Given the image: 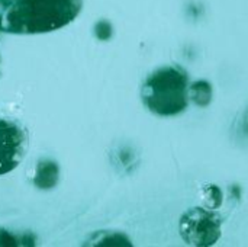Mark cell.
<instances>
[{
	"instance_id": "cell-1",
	"label": "cell",
	"mask_w": 248,
	"mask_h": 247,
	"mask_svg": "<svg viewBox=\"0 0 248 247\" xmlns=\"http://www.w3.org/2000/svg\"><path fill=\"white\" fill-rule=\"evenodd\" d=\"M81 9L83 0H0V32H52L71 23Z\"/></svg>"
},
{
	"instance_id": "cell-2",
	"label": "cell",
	"mask_w": 248,
	"mask_h": 247,
	"mask_svg": "<svg viewBox=\"0 0 248 247\" xmlns=\"http://www.w3.org/2000/svg\"><path fill=\"white\" fill-rule=\"evenodd\" d=\"M141 99L147 109L160 116L182 114L189 103V76L179 66H163L144 82Z\"/></svg>"
},
{
	"instance_id": "cell-3",
	"label": "cell",
	"mask_w": 248,
	"mask_h": 247,
	"mask_svg": "<svg viewBox=\"0 0 248 247\" xmlns=\"http://www.w3.org/2000/svg\"><path fill=\"white\" fill-rule=\"evenodd\" d=\"M222 217L208 208H189L179 223L180 236L189 246H212L221 237Z\"/></svg>"
},
{
	"instance_id": "cell-4",
	"label": "cell",
	"mask_w": 248,
	"mask_h": 247,
	"mask_svg": "<svg viewBox=\"0 0 248 247\" xmlns=\"http://www.w3.org/2000/svg\"><path fill=\"white\" fill-rule=\"evenodd\" d=\"M29 138L16 119L0 118V176L15 170L28 153Z\"/></svg>"
},
{
	"instance_id": "cell-5",
	"label": "cell",
	"mask_w": 248,
	"mask_h": 247,
	"mask_svg": "<svg viewBox=\"0 0 248 247\" xmlns=\"http://www.w3.org/2000/svg\"><path fill=\"white\" fill-rule=\"evenodd\" d=\"M60 178V167L54 160L42 159L38 162L35 175H33V185L39 189H51L57 185Z\"/></svg>"
},
{
	"instance_id": "cell-6",
	"label": "cell",
	"mask_w": 248,
	"mask_h": 247,
	"mask_svg": "<svg viewBox=\"0 0 248 247\" xmlns=\"http://www.w3.org/2000/svg\"><path fill=\"white\" fill-rule=\"evenodd\" d=\"M86 245H93V246H103V245H131L128 239L122 234L118 233H110V231H99L92 236V242H87Z\"/></svg>"
},
{
	"instance_id": "cell-7",
	"label": "cell",
	"mask_w": 248,
	"mask_h": 247,
	"mask_svg": "<svg viewBox=\"0 0 248 247\" xmlns=\"http://www.w3.org/2000/svg\"><path fill=\"white\" fill-rule=\"evenodd\" d=\"M19 245H22V242H19V239L15 234L9 233L4 229H0V246L12 247L19 246Z\"/></svg>"
},
{
	"instance_id": "cell-8",
	"label": "cell",
	"mask_w": 248,
	"mask_h": 247,
	"mask_svg": "<svg viewBox=\"0 0 248 247\" xmlns=\"http://www.w3.org/2000/svg\"><path fill=\"white\" fill-rule=\"evenodd\" d=\"M244 130H246V132L248 134V111L246 112V116H244Z\"/></svg>"
}]
</instances>
